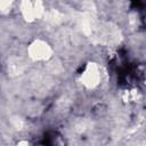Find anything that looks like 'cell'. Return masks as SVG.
<instances>
[{"label":"cell","instance_id":"6da1fadb","mask_svg":"<svg viewBox=\"0 0 146 146\" xmlns=\"http://www.w3.org/2000/svg\"><path fill=\"white\" fill-rule=\"evenodd\" d=\"M58 139H59V136L56 131L48 130L42 135L39 143L41 146H56L58 143Z\"/></svg>","mask_w":146,"mask_h":146}]
</instances>
